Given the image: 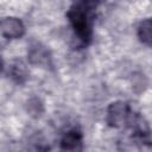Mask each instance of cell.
<instances>
[{"label":"cell","instance_id":"52a82bcc","mask_svg":"<svg viewBox=\"0 0 152 152\" xmlns=\"http://www.w3.org/2000/svg\"><path fill=\"white\" fill-rule=\"evenodd\" d=\"M137 34L139 40L147 46H152V18H146L138 25Z\"/></svg>","mask_w":152,"mask_h":152},{"label":"cell","instance_id":"7a4b0ae2","mask_svg":"<svg viewBox=\"0 0 152 152\" xmlns=\"http://www.w3.org/2000/svg\"><path fill=\"white\" fill-rule=\"evenodd\" d=\"M127 127L132 133L133 141L139 144L141 148L152 147V131L148 126V122L141 114L132 112Z\"/></svg>","mask_w":152,"mask_h":152},{"label":"cell","instance_id":"277c9868","mask_svg":"<svg viewBox=\"0 0 152 152\" xmlns=\"http://www.w3.org/2000/svg\"><path fill=\"white\" fill-rule=\"evenodd\" d=\"M1 34L7 39H19L25 33L24 23L15 17H6L0 24Z\"/></svg>","mask_w":152,"mask_h":152},{"label":"cell","instance_id":"5b68a950","mask_svg":"<svg viewBox=\"0 0 152 152\" xmlns=\"http://www.w3.org/2000/svg\"><path fill=\"white\" fill-rule=\"evenodd\" d=\"M28 59L32 64L39 66L51 65V57L49 51L40 43H33L28 49Z\"/></svg>","mask_w":152,"mask_h":152},{"label":"cell","instance_id":"8992f818","mask_svg":"<svg viewBox=\"0 0 152 152\" xmlns=\"http://www.w3.org/2000/svg\"><path fill=\"white\" fill-rule=\"evenodd\" d=\"M61 148L64 151H80L82 150L83 144V137L82 133L74 128L64 133V135L61 139Z\"/></svg>","mask_w":152,"mask_h":152},{"label":"cell","instance_id":"6da1fadb","mask_svg":"<svg viewBox=\"0 0 152 152\" xmlns=\"http://www.w3.org/2000/svg\"><path fill=\"white\" fill-rule=\"evenodd\" d=\"M101 0H75L66 12V18L75 36L83 45H88L93 38V23L95 10Z\"/></svg>","mask_w":152,"mask_h":152},{"label":"cell","instance_id":"3957f363","mask_svg":"<svg viewBox=\"0 0 152 152\" xmlns=\"http://www.w3.org/2000/svg\"><path fill=\"white\" fill-rule=\"evenodd\" d=\"M131 114H132V109L127 102L115 101L108 106L106 120L110 127L120 128L127 126Z\"/></svg>","mask_w":152,"mask_h":152},{"label":"cell","instance_id":"ba28073f","mask_svg":"<svg viewBox=\"0 0 152 152\" xmlns=\"http://www.w3.org/2000/svg\"><path fill=\"white\" fill-rule=\"evenodd\" d=\"M8 75L14 82L24 83L27 78V69L23 62L14 61L11 63V65L8 68Z\"/></svg>","mask_w":152,"mask_h":152}]
</instances>
